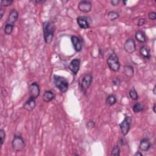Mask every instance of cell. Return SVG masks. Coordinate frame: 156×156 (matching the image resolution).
Segmentation results:
<instances>
[{
  "label": "cell",
  "mask_w": 156,
  "mask_h": 156,
  "mask_svg": "<svg viewBox=\"0 0 156 156\" xmlns=\"http://www.w3.org/2000/svg\"><path fill=\"white\" fill-rule=\"evenodd\" d=\"M78 9L84 13H89L91 11L92 8V3L90 1L87 0H84L81 1L78 4Z\"/></svg>",
  "instance_id": "11"
},
{
  "label": "cell",
  "mask_w": 156,
  "mask_h": 156,
  "mask_svg": "<svg viewBox=\"0 0 156 156\" xmlns=\"http://www.w3.org/2000/svg\"><path fill=\"white\" fill-rule=\"evenodd\" d=\"M146 23V20L145 19H144V18H142V19H140L139 20H138V22H137V25L138 26L140 27V26H143L144 25H145Z\"/></svg>",
  "instance_id": "29"
},
{
  "label": "cell",
  "mask_w": 156,
  "mask_h": 156,
  "mask_svg": "<svg viewBox=\"0 0 156 156\" xmlns=\"http://www.w3.org/2000/svg\"><path fill=\"white\" fill-rule=\"evenodd\" d=\"M80 66H81V60L79 59H75L72 60L70 65H69V69L71 71V72L73 73L74 75H76L79 70H80Z\"/></svg>",
  "instance_id": "12"
},
{
  "label": "cell",
  "mask_w": 156,
  "mask_h": 156,
  "mask_svg": "<svg viewBox=\"0 0 156 156\" xmlns=\"http://www.w3.org/2000/svg\"><path fill=\"white\" fill-rule=\"evenodd\" d=\"M95 125H96V123L93 120H89L88 122L87 123L86 126L88 129H92L95 127Z\"/></svg>",
  "instance_id": "27"
},
{
  "label": "cell",
  "mask_w": 156,
  "mask_h": 156,
  "mask_svg": "<svg viewBox=\"0 0 156 156\" xmlns=\"http://www.w3.org/2000/svg\"><path fill=\"white\" fill-rule=\"evenodd\" d=\"M129 96L130 98L133 101H137L138 99V95L134 88L131 89L129 92Z\"/></svg>",
  "instance_id": "23"
},
{
  "label": "cell",
  "mask_w": 156,
  "mask_h": 156,
  "mask_svg": "<svg viewBox=\"0 0 156 156\" xmlns=\"http://www.w3.org/2000/svg\"><path fill=\"white\" fill-rule=\"evenodd\" d=\"M155 108H156V104L154 103V105H153V107H152V110H153V112H154V113H156Z\"/></svg>",
  "instance_id": "35"
},
{
  "label": "cell",
  "mask_w": 156,
  "mask_h": 156,
  "mask_svg": "<svg viewBox=\"0 0 156 156\" xmlns=\"http://www.w3.org/2000/svg\"><path fill=\"white\" fill-rule=\"evenodd\" d=\"M93 75L91 73L85 74L81 79L79 85L82 93L86 95L87 90L89 89L93 82Z\"/></svg>",
  "instance_id": "5"
},
{
  "label": "cell",
  "mask_w": 156,
  "mask_h": 156,
  "mask_svg": "<svg viewBox=\"0 0 156 156\" xmlns=\"http://www.w3.org/2000/svg\"><path fill=\"white\" fill-rule=\"evenodd\" d=\"M117 102V99L115 95L111 94L107 96L106 99V103L109 106H112L115 105Z\"/></svg>",
  "instance_id": "20"
},
{
  "label": "cell",
  "mask_w": 156,
  "mask_h": 156,
  "mask_svg": "<svg viewBox=\"0 0 156 156\" xmlns=\"http://www.w3.org/2000/svg\"><path fill=\"white\" fill-rule=\"evenodd\" d=\"M40 94V86L37 82H34L29 85V98L36 99Z\"/></svg>",
  "instance_id": "8"
},
{
  "label": "cell",
  "mask_w": 156,
  "mask_h": 156,
  "mask_svg": "<svg viewBox=\"0 0 156 156\" xmlns=\"http://www.w3.org/2000/svg\"><path fill=\"white\" fill-rule=\"evenodd\" d=\"M5 13V10L3 7H0V20H1Z\"/></svg>",
  "instance_id": "32"
},
{
  "label": "cell",
  "mask_w": 156,
  "mask_h": 156,
  "mask_svg": "<svg viewBox=\"0 0 156 156\" xmlns=\"http://www.w3.org/2000/svg\"><path fill=\"white\" fill-rule=\"evenodd\" d=\"M13 3V0H1V4H0V6L1 7H9L12 5V4Z\"/></svg>",
  "instance_id": "26"
},
{
  "label": "cell",
  "mask_w": 156,
  "mask_h": 156,
  "mask_svg": "<svg viewBox=\"0 0 156 156\" xmlns=\"http://www.w3.org/2000/svg\"><path fill=\"white\" fill-rule=\"evenodd\" d=\"M148 18L149 20L154 21L156 20V12L154 11H151L148 13Z\"/></svg>",
  "instance_id": "28"
},
{
  "label": "cell",
  "mask_w": 156,
  "mask_h": 156,
  "mask_svg": "<svg viewBox=\"0 0 156 156\" xmlns=\"http://www.w3.org/2000/svg\"><path fill=\"white\" fill-rule=\"evenodd\" d=\"M133 112L135 113H140L144 110V106L140 102H137L134 104V105L132 107Z\"/></svg>",
  "instance_id": "21"
},
{
  "label": "cell",
  "mask_w": 156,
  "mask_h": 156,
  "mask_svg": "<svg viewBox=\"0 0 156 156\" xmlns=\"http://www.w3.org/2000/svg\"><path fill=\"white\" fill-rule=\"evenodd\" d=\"M151 148V143L149 139L147 138H145L142 139L140 142L139 149L143 152L148 151Z\"/></svg>",
  "instance_id": "15"
},
{
  "label": "cell",
  "mask_w": 156,
  "mask_h": 156,
  "mask_svg": "<svg viewBox=\"0 0 156 156\" xmlns=\"http://www.w3.org/2000/svg\"><path fill=\"white\" fill-rule=\"evenodd\" d=\"M19 17V13L16 9H12L7 18L4 26V34L7 36H9L12 33L15 24L17 22Z\"/></svg>",
  "instance_id": "1"
},
{
  "label": "cell",
  "mask_w": 156,
  "mask_h": 156,
  "mask_svg": "<svg viewBox=\"0 0 156 156\" xmlns=\"http://www.w3.org/2000/svg\"><path fill=\"white\" fill-rule=\"evenodd\" d=\"M124 49L129 54H133L137 50L136 43L135 40L132 38H129L126 40L124 44Z\"/></svg>",
  "instance_id": "9"
},
{
  "label": "cell",
  "mask_w": 156,
  "mask_h": 156,
  "mask_svg": "<svg viewBox=\"0 0 156 156\" xmlns=\"http://www.w3.org/2000/svg\"><path fill=\"white\" fill-rule=\"evenodd\" d=\"M139 53L141 56L145 59L149 60L151 57L150 49L148 46L146 45L142 46L139 49Z\"/></svg>",
  "instance_id": "16"
},
{
  "label": "cell",
  "mask_w": 156,
  "mask_h": 156,
  "mask_svg": "<svg viewBox=\"0 0 156 156\" xmlns=\"http://www.w3.org/2000/svg\"><path fill=\"white\" fill-rule=\"evenodd\" d=\"M110 155L113 156H119L120 155V148L118 145H115L112 149Z\"/></svg>",
  "instance_id": "24"
},
{
  "label": "cell",
  "mask_w": 156,
  "mask_h": 156,
  "mask_svg": "<svg viewBox=\"0 0 156 156\" xmlns=\"http://www.w3.org/2000/svg\"><path fill=\"white\" fill-rule=\"evenodd\" d=\"M36 106V99L29 98V99L23 104V108L24 110H26L27 112H31L35 109Z\"/></svg>",
  "instance_id": "14"
},
{
  "label": "cell",
  "mask_w": 156,
  "mask_h": 156,
  "mask_svg": "<svg viewBox=\"0 0 156 156\" xmlns=\"http://www.w3.org/2000/svg\"><path fill=\"white\" fill-rule=\"evenodd\" d=\"M6 132H5V131L3 129H0V146H3L4 143V141H5V139H6Z\"/></svg>",
  "instance_id": "25"
},
{
  "label": "cell",
  "mask_w": 156,
  "mask_h": 156,
  "mask_svg": "<svg viewBox=\"0 0 156 156\" xmlns=\"http://www.w3.org/2000/svg\"><path fill=\"white\" fill-rule=\"evenodd\" d=\"M134 156H143V154L140 151H137L134 154Z\"/></svg>",
  "instance_id": "33"
},
{
  "label": "cell",
  "mask_w": 156,
  "mask_h": 156,
  "mask_svg": "<svg viewBox=\"0 0 156 156\" xmlns=\"http://www.w3.org/2000/svg\"><path fill=\"white\" fill-rule=\"evenodd\" d=\"M107 17L109 20L110 21H115L116 20H117L119 17V14L118 12H116V11H110L108 13H107Z\"/></svg>",
  "instance_id": "22"
},
{
  "label": "cell",
  "mask_w": 156,
  "mask_h": 156,
  "mask_svg": "<svg viewBox=\"0 0 156 156\" xmlns=\"http://www.w3.org/2000/svg\"><path fill=\"white\" fill-rule=\"evenodd\" d=\"M45 2H46V1H38V0L33 1L34 3H36V4H42V3H44Z\"/></svg>",
  "instance_id": "34"
},
{
  "label": "cell",
  "mask_w": 156,
  "mask_h": 156,
  "mask_svg": "<svg viewBox=\"0 0 156 156\" xmlns=\"http://www.w3.org/2000/svg\"><path fill=\"white\" fill-rule=\"evenodd\" d=\"M155 89H156V85H154V88H153V90H152V92H153V94H154V95H156V92H155Z\"/></svg>",
  "instance_id": "36"
},
{
  "label": "cell",
  "mask_w": 156,
  "mask_h": 156,
  "mask_svg": "<svg viewBox=\"0 0 156 156\" xmlns=\"http://www.w3.org/2000/svg\"><path fill=\"white\" fill-rule=\"evenodd\" d=\"M135 39L140 43H145L147 40L145 32L143 31H137L135 33Z\"/></svg>",
  "instance_id": "17"
},
{
  "label": "cell",
  "mask_w": 156,
  "mask_h": 156,
  "mask_svg": "<svg viewBox=\"0 0 156 156\" xmlns=\"http://www.w3.org/2000/svg\"><path fill=\"white\" fill-rule=\"evenodd\" d=\"M123 3L124 5H126V3H128V1H123Z\"/></svg>",
  "instance_id": "37"
},
{
  "label": "cell",
  "mask_w": 156,
  "mask_h": 156,
  "mask_svg": "<svg viewBox=\"0 0 156 156\" xmlns=\"http://www.w3.org/2000/svg\"><path fill=\"white\" fill-rule=\"evenodd\" d=\"M119 3H120L119 0H112V1H110V4L113 6H118L119 4Z\"/></svg>",
  "instance_id": "31"
},
{
  "label": "cell",
  "mask_w": 156,
  "mask_h": 156,
  "mask_svg": "<svg viewBox=\"0 0 156 156\" xmlns=\"http://www.w3.org/2000/svg\"><path fill=\"white\" fill-rule=\"evenodd\" d=\"M71 42L74 47V49L77 53H79L82 49L83 43L82 40L79 37L76 36H73L71 37Z\"/></svg>",
  "instance_id": "13"
},
{
  "label": "cell",
  "mask_w": 156,
  "mask_h": 156,
  "mask_svg": "<svg viewBox=\"0 0 156 156\" xmlns=\"http://www.w3.org/2000/svg\"><path fill=\"white\" fill-rule=\"evenodd\" d=\"M112 84L113 85H115V86H119L120 85V81L118 78H116L115 79H114L112 81Z\"/></svg>",
  "instance_id": "30"
},
{
  "label": "cell",
  "mask_w": 156,
  "mask_h": 156,
  "mask_svg": "<svg viewBox=\"0 0 156 156\" xmlns=\"http://www.w3.org/2000/svg\"><path fill=\"white\" fill-rule=\"evenodd\" d=\"M56 26L53 22L46 21L43 23V38L46 44L49 45L53 42Z\"/></svg>",
  "instance_id": "2"
},
{
  "label": "cell",
  "mask_w": 156,
  "mask_h": 156,
  "mask_svg": "<svg viewBox=\"0 0 156 156\" xmlns=\"http://www.w3.org/2000/svg\"><path fill=\"white\" fill-rule=\"evenodd\" d=\"M124 73L125 75L129 78L133 77L134 75V69L132 65H126L124 66Z\"/></svg>",
  "instance_id": "19"
},
{
  "label": "cell",
  "mask_w": 156,
  "mask_h": 156,
  "mask_svg": "<svg viewBox=\"0 0 156 156\" xmlns=\"http://www.w3.org/2000/svg\"><path fill=\"white\" fill-rule=\"evenodd\" d=\"M11 146L13 151L15 152L23 151L26 147V143L23 137L18 134L14 135Z\"/></svg>",
  "instance_id": "4"
},
{
  "label": "cell",
  "mask_w": 156,
  "mask_h": 156,
  "mask_svg": "<svg viewBox=\"0 0 156 156\" xmlns=\"http://www.w3.org/2000/svg\"><path fill=\"white\" fill-rule=\"evenodd\" d=\"M132 121V118L130 116H125L123 120L121 121L119 125L121 133L123 136H126L128 134L130 129Z\"/></svg>",
  "instance_id": "7"
},
{
  "label": "cell",
  "mask_w": 156,
  "mask_h": 156,
  "mask_svg": "<svg viewBox=\"0 0 156 156\" xmlns=\"http://www.w3.org/2000/svg\"><path fill=\"white\" fill-rule=\"evenodd\" d=\"M55 94L51 90H46L42 96V99L45 102H49L54 99Z\"/></svg>",
  "instance_id": "18"
},
{
  "label": "cell",
  "mask_w": 156,
  "mask_h": 156,
  "mask_svg": "<svg viewBox=\"0 0 156 156\" xmlns=\"http://www.w3.org/2000/svg\"><path fill=\"white\" fill-rule=\"evenodd\" d=\"M77 23L80 28L82 29H87L90 28L91 20L89 17L79 16L77 18Z\"/></svg>",
  "instance_id": "10"
},
{
  "label": "cell",
  "mask_w": 156,
  "mask_h": 156,
  "mask_svg": "<svg viewBox=\"0 0 156 156\" xmlns=\"http://www.w3.org/2000/svg\"><path fill=\"white\" fill-rule=\"evenodd\" d=\"M53 82L56 87L61 93H64L67 92L69 87V82L65 78L54 75L53 76Z\"/></svg>",
  "instance_id": "3"
},
{
  "label": "cell",
  "mask_w": 156,
  "mask_h": 156,
  "mask_svg": "<svg viewBox=\"0 0 156 156\" xmlns=\"http://www.w3.org/2000/svg\"><path fill=\"white\" fill-rule=\"evenodd\" d=\"M107 64L112 71L114 72H119L121 67V64L118 56L114 51L112 52L107 59Z\"/></svg>",
  "instance_id": "6"
}]
</instances>
